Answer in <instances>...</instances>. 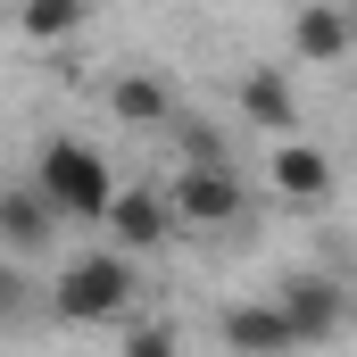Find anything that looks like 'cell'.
<instances>
[{"label":"cell","instance_id":"obj_10","mask_svg":"<svg viewBox=\"0 0 357 357\" xmlns=\"http://www.w3.org/2000/svg\"><path fill=\"white\" fill-rule=\"evenodd\" d=\"M50 233H59L50 199H42V191H25V183H8V191H0V241L17 250V266H25L33 250H50Z\"/></svg>","mask_w":357,"mask_h":357},{"label":"cell","instance_id":"obj_5","mask_svg":"<svg viewBox=\"0 0 357 357\" xmlns=\"http://www.w3.org/2000/svg\"><path fill=\"white\" fill-rule=\"evenodd\" d=\"M100 225L116 233V250H125V258H142V250H158V241L175 233V216H167V191H158V183H133V191H116Z\"/></svg>","mask_w":357,"mask_h":357},{"label":"cell","instance_id":"obj_9","mask_svg":"<svg viewBox=\"0 0 357 357\" xmlns=\"http://www.w3.org/2000/svg\"><path fill=\"white\" fill-rule=\"evenodd\" d=\"M291 50L316 59V67H341V59H349V8H341V0H307V8L291 17Z\"/></svg>","mask_w":357,"mask_h":357},{"label":"cell","instance_id":"obj_2","mask_svg":"<svg viewBox=\"0 0 357 357\" xmlns=\"http://www.w3.org/2000/svg\"><path fill=\"white\" fill-rule=\"evenodd\" d=\"M33 191L50 199V216H67V225H100L108 199H116V175H108V158H100L91 142H50L42 167H33Z\"/></svg>","mask_w":357,"mask_h":357},{"label":"cell","instance_id":"obj_14","mask_svg":"<svg viewBox=\"0 0 357 357\" xmlns=\"http://www.w3.org/2000/svg\"><path fill=\"white\" fill-rule=\"evenodd\" d=\"M125 357H183V333L167 316H133L125 324Z\"/></svg>","mask_w":357,"mask_h":357},{"label":"cell","instance_id":"obj_4","mask_svg":"<svg viewBox=\"0 0 357 357\" xmlns=\"http://www.w3.org/2000/svg\"><path fill=\"white\" fill-rule=\"evenodd\" d=\"M167 216L191 233H233V225H250V183L233 167H183L167 191Z\"/></svg>","mask_w":357,"mask_h":357},{"label":"cell","instance_id":"obj_12","mask_svg":"<svg viewBox=\"0 0 357 357\" xmlns=\"http://www.w3.org/2000/svg\"><path fill=\"white\" fill-rule=\"evenodd\" d=\"M91 0H17V25H25V42H67L75 25H84Z\"/></svg>","mask_w":357,"mask_h":357},{"label":"cell","instance_id":"obj_3","mask_svg":"<svg viewBox=\"0 0 357 357\" xmlns=\"http://www.w3.org/2000/svg\"><path fill=\"white\" fill-rule=\"evenodd\" d=\"M274 316L291 324V349H324L349 333V291H341V274H282Z\"/></svg>","mask_w":357,"mask_h":357},{"label":"cell","instance_id":"obj_6","mask_svg":"<svg viewBox=\"0 0 357 357\" xmlns=\"http://www.w3.org/2000/svg\"><path fill=\"white\" fill-rule=\"evenodd\" d=\"M216 341L233 357H299L291 349V324L274 316V299H233V307L216 316Z\"/></svg>","mask_w":357,"mask_h":357},{"label":"cell","instance_id":"obj_11","mask_svg":"<svg viewBox=\"0 0 357 357\" xmlns=\"http://www.w3.org/2000/svg\"><path fill=\"white\" fill-rule=\"evenodd\" d=\"M108 108H116L125 125H142V133H167V116H175V91L158 84V75H116V84H108Z\"/></svg>","mask_w":357,"mask_h":357},{"label":"cell","instance_id":"obj_13","mask_svg":"<svg viewBox=\"0 0 357 357\" xmlns=\"http://www.w3.org/2000/svg\"><path fill=\"white\" fill-rule=\"evenodd\" d=\"M33 316H42V291H33V282H25V266L8 258V266H0V333H25Z\"/></svg>","mask_w":357,"mask_h":357},{"label":"cell","instance_id":"obj_7","mask_svg":"<svg viewBox=\"0 0 357 357\" xmlns=\"http://www.w3.org/2000/svg\"><path fill=\"white\" fill-rule=\"evenodd\" d=\"M266 175H274V191L282 199H299V208H316L324 191H333V150H316V142H274V158H266Z\"/></svg>","mask_w":357,"mask_h":357},{"label":"cell","instance_id":"obj_8","mask_svg":"<svg viewBox=\"0 0 357 357\" xmlns=\"http://www.w3.org/2000/svg\"><path fill=\"white\" fill-rule=\"evenodd\" d=\"M241 116L258 133H274V142H291L299 133V91H291V75L282 67H250L241 75Z\"/></svg>","mask_w":357,"mask_h":357},{"label":"cell","instance_id":"obj_1","mask_svg":"<svg viewBox=\"0 0 357 357\" xmlns=\"http://www.w3.org/2000/svg\"><path fill=\"white\" fill-rule=\"evenodd\" d=\"M133 291H142V274L125 250H84V258H67V274L50 282V316L59 324H108V316H125L133 307Z\"/></svg>","mask_w":357,"mask_h":357}]
</instances>
